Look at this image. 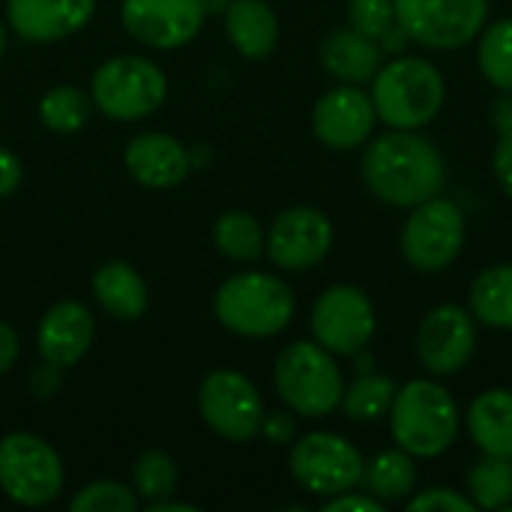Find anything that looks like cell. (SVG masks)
I'll use <instances>...</instances> for the list:
<instances>
[{"label": "cell", "mask_w": 512, "mask_h": 512, "mask_svg": "<svg viewBox=\"0 0 512 512\" xmlns=\"http://www.w3.org/2000/svg\"><path fill=\"white\" fill-rule=\"evenodd\" d=\"M381 57V42L357 33L354 27H336L321 42V66L345 84L372 81L381 69Z\"/></svg>", "instance_id": "obj_20"}, {"label": "cell", "mask_w": 512, "mask_h": 512, "mask_svg": "<svg viewBox=\"0 0 512 512\" xmlns=\"http://www.w3.org/2000/svg\"><path fill=\"white\" fill-rule=\"evenodd\" d=\"M93 105L120 123H135L150 117L168 96L165 72L138 54H114L96 66L90 78Z\"/></svg>", "instance_id": "obj_6"}, {"label": "cell", "mask_w": 512, "mask_h": 512, "mask_svg": "<svg viewBox=\"0 0 512 512\" xmlns=\"http://www.w3.org/2000/svg\"><path fill=\"white\" fill-rule=\"evenodd\" d=\"M24 180V168H21V159L9 150V147H0V201L15 195L18 186Z\"/></svg>", "instance_id": "obj_38"}, {"label": "cell", "mask_w": 512, "mask_h": 512, "mask_svg": "<svg viewBox=\"0 0 512 512\" xmlns=\"http://www.w3.org/2000/svg\"><path fill=\"white\" fill-rule=\"evenodd\" d=\"M30 390H33L39 399L54 396V393L60 390V366H51V363L39 366V369L33 372V378H30Z\"/></svg>", "instance_id": "obj_39"}, {"label": "cell", "mask_w": 512, "mask_h": 512, "mask_svg": "<svg viewBox=\"0 0 512 512\" xmlns=\"http://www.w3.org/2000/svg\"><path fill=\"white\" fill-rule=\"evenodd\" d=\"M477 39V63L483 78L495 90L512 93V18L486 24Z\"/></svg>", "instance_id": "obj_30"}, {"label": "cell", "mask_w": 512, "mask_h": 512, "mask_svg": "<svg viewBox=\"0 0 512 512\" xmlns=\"http://www.w3.org/2000/svg\"><path fill=\"white\" fill-rule=\"evenodd\" d=\"M150 512H195L192 504H180V501H171V498H162V501H153Z\"/></svg>", "instance_id": "obj_42"}, {"label": "cell", "mask_w": 512, "mask_h": 512, "mask_svg": "<svg viewBox=\"0 0 512 512\" xmlns=\"http://www.w3.org/2000/svg\"><path fill=\"white\" fill-rule=\"evenodd\" d=\"M465 234V210L456 201L435 195L411 207L399 237L402 258L420 273H441L462 255Z\"/></svg>", "instance_id": "obj_8"}, {"label": "cell", "mask_w": 512, "mask_h": 512, "mask_svg": "<svg viewBox=\"0 0 512 512\" xmlns=\"http://www.w3.org/2000/svg\"><path fill=\"white\" fill-rule=\"evenodd\" d=\"M18 333L6 324V321H0V375H6L12 366H15V360H18Z\"/></svg>", "instance_id": "obj_40"}, {"label": "cell", "mask_w": 512, "mask_h": 512, "mask_svg": "<svg viewBox=\"0 0 512 512\" xmlns=\"http://www.w3.org/2000/svg\"><path fill=\"white\" fill-rule=\"evenodd\" d=\"M96 339V321L93 312L78 300H60L54 303L36 330V348L39 357L51 366L69 369L75 366Z\"/></svg>", "instance_id": "obj_18"}, {"label": "cell", "mask_w": 512, "mask_h": 512, "mask_svg": "<svg viewBox=\"0 0 512 512\" xmlns=\"http://www.w3.org/2000/svg\"><path fill=\"white\" fill-rule=\"evenodd\" d=\"M465 495L477 510H507L512 504V459L483 453L465 477Z\"/></svg>", "instance_id": "obj_27"}, {"label": "cell", "mask_w": 512, "mask_h": 512, "mask_svg": "<svg viewBox=\"0 0 512 512\" xmlns=\"http://www.w3.org/2000/svg\"><path fill=\"white\" fill-rule=\"evenodd\" d=\"M468 309L483 327L512 330V264H495L477 273L471 282Z\"/></svg>", "instance_id": "obj_25"}, {"label": "cell", "mask_w": 512, "mask_h": 512, "mask_svg": "<svg viewBox=\"0 0 512 512\" xmlns=\"http://www.w3.org/2000/svg\"><path fill=\"white\" fill-rule=\"evenodd\" d=\"M492 126L498 129V135L512 129V93H501L492 105Z\"/></svg>", "instance_id": "obj_41"}, {"label": "cell", "mask_w": 512, "mask_h": 512, "mask_svg": "<svg viewBox=\"0 0 512 512\" xmlns=\"http://www.w3.org/2000/svg\"><path fill=\"white\" fill-rule=\"evenodd\" d=\"M225 33L243 57L264 60L279 45V18L267 0H231L225 9Z\"/></svg>", "instance_id": "obj_21"}, {"label": "cell", "mask_w": 512, "mask_h": 512, "mask_svg": "<svg viewBox=\"0 0 512 512\" xmlns=\"http://www.w3.org/2000/svg\"><path fill=\"white\" fill-rule=\"evenodd\" d=\"M468 435L486 456L512 459V390H483L468 408Z\"/></svg>", "instance_id": "obj_22"}, {"label": "cell", "mask_w": 512, "mask_h": 512, "mask_svg": "<svg viewBox=\"0 0 512 512\" xmlns=\"http://www.w3.org/2000/svg\"><path fill=\"white\" fill-rule=\"evenodd\" d=\"M93 108H96L93 96H87L78 87L60 84V87H51L39 99V120L45 129H51L57 135H75L87 126Z\"/></svg>", "instance_id": "obj_28"}, {"label": "cell", "mask_w": 512, "mask_h": 512, "mask_svg": "<svg viewBox=\"0 0 512 512\" xmlns=\"http://www.w3.org/2000/svg\"><path fill=\"white\" fill-rule=\"evenodd\" d=\"M63 489V462L48 441L30 432L0 438V492L18 507H45Z\"/></svg>", "instance_id": "obj_7"}, {"label": "cell", "mask_w": 512, "mask_h": 512, "mask_svg": "<svg viewBox=\"0 0 512 512\" xmlns=\"http://www.w3.org/2000/svg\"><path fill=\"white\" fill-rule=\"evenodd\" d=\"M414 351L420 366L432 378L459 375L477 351V318L471 309L444 303L423 315L414 339Z\"/></svg>", "instance_id": "obj_13"}, {"label": "cell", "mask_w": 512, "mask_h": 512, "mask_svg": "<svg viewBox=\"0 0 512 512\" xmlns=\"http://www.w3.org/2000/svg\"><path fill=\"white\" fill-rule=\"evenodd\" d=\"M312 336L336 357H357L375 336V306L357 285H330L318 294L309 318Z\"/></svg>", "instance_id": "obj_12"}, {"label": "cell", "mask_w": 512, "mask_h": 512, "mask_svg": "<svg viewBox=\"0 0 512 512\" xmlns=\"http://www.w3.org/2000/svg\"><path fill=\"white\" fill-rule=\"evenodd\" d=\"M126 171L147 189H171L189 177V150L165 132H141L123 150Z\"/></svg>", "instance_id": "obj_19"}, {"label": "cell", "mask_w": 512, "mask_h": 512, "mask_svg": "<svg viewBox=\"0 0 512 512\" xmlns=\"http://www.w3.org/2000/svg\"><path fill=\"white\" fill-rule=\"evenodd\" d=\"M393 6L405 36L435 51L465 48L489 18V0H393Z\"/></svg>", "instance_id": "obj_10"}, {"label": "cell", "mask_w": 512, "mask_h": 512, "mask_svg": "<svg viewBox=\"0 0 512 512\" xmlns=\"http://www.w3.org/2000/svg\"><path fill=\"white\" fill-rule=\"evenodd\" d=\"M369 96L384 126L423 129L444 111L447 81L432 60L402 54L390 63H381L372 78Z\"/></svg>", "instance_id": "obj_3"}, {"label": "cell", "mask_w": 512, "mask_h": 512, "mask_svg": "<svg viewBox=\"0 0 512 512\" xmlns=\"http://www.w3.org/2000/svg\"><path fill=\"white\" fill-rule=\"evenodd\" d=\"M396 381L387 375H375V372H363L351 387H345L342 393V411L348 420L354 423H375L381 417H387L393 396H396Z\"/></svg>", "instance_id": "obj_29"}, {"label": "cell", "mask_w": 512, "mask_h": 512, "mask_svg": "<svg viewBox=\"0 0 512 512\" xmlns=\"http://www.w3.org/2000/svg\"><path fill=\"white\" fill-rule=\"evenodd\" d=\"M201 0H123L120 21L147 48L171 51L192 42L204 24Z\"/></svg>", "instance_id": "obj_15"}, {"label": "cell", "mask_w": 512, "mask_h": 512, "mask_svg": "<svg viewBox=\"0 0 512 512\" xmlns=\"http://www.w3.org/2000/svg\"><path fill=\"white\" fill-rule=\"evenodd\" d=\"M333 249V225L318 207H288L282 210L270 231L264 252L273 267L285 273H303L318 267Z\"/></svg>", "instance_id": "obj_14"}, {"label": "cell", "mask_w": 512, "mask_h": 512, "mask_svg": "<svg viewBox=\"0 0 512 512\" xmlns=\"http://www.w3.org/2000/svg\"><path fill=\"white\" fill-rule=\"evenodd\" d=\"M132 489L141 501L153 504L171 498L177 489V465L162 450H147L132 465Z\"/></svg>", "instance_id": "obj_31"}, {"label": "cell", "mask_w": 512, "mask_h": 512, "mask_svg": "<svg viewBox=\"0 0 512 512\" xmlns=\"http://www.w3.org/2000/svg\"><path fill=\"white\" fill-rule=\"evenodd\" d=\"M396 447L414 459L444 456L462 429V414L453 393L435 378H414L402 384L387 411Z\"/></svg>", "instance_id": "obj_2"}, {"label": "cell", "mask_w": 512, "mask_h": 512, "mask_svg": "<svg viewBox=\"0 0 512 512\" xmlns=\"http://www.w3.org/2000/svg\"><path fill=\"white\" fill-rule=\"evenodd\" d=\"M294 291L273 273H237L213 297L216 321L243 339H270L294 318Z\"/></svg>", "instance_id": "obj_4"}, {"label": "cell", "mask_w": 512, "mask_h": 512, "mask_svg": "<svg viewBox=\"0 0 512 512\" xmlns=\"http://www.w3.org/2000/svg\"><path fill=\"white\" fill-rule=\"evenodd\" d=\"M321 512H384V504L378 498H372L366 489L357 492H342V495H333L321 504Z\"/></svg>", "instance_id": "obj_36"}, {"label": "cell", "mask_w": 512, "mask_h": 512, "mask_svg": "<svg viewBox=\"0 0 512 512\" xmlns=\"http://www.w3.org/2000/svg\"><path fill=\"white\" fill-rule=\"evenodd\" d=\"M417 480H420L417 459L402 447H393V450H381L378 456H372V462H366L360 486L387 507V504H405L417 492Z\"/></svg>", "instance_id": "obj_24"}, {"label": "cell", "mask_w": 512, "mask_h": 512, "mask_svg": "<svg viewBox=\"0 0 512 512\" xmlns=\"http://www.w3.org/2000/svg\"><path fill=\"white\" fill-rule=\"evenodd\" d=\"M261 435H264L270 444H276V447L297 441V420H294V411H270V414H264Z\"/></svg>", "instance_id": "obj_35"}, {"label": "cell", "mask_w": 512, "mask_h": 512, "mask_svg": "<svg viewBox=\"0 0 512 512\" xmlns=\"http://www.w3.org/2000/svg\"><path fill=\"white\" fill-rule=\"evenodd\" d=\"M96 303L117 321H135L147 312L150 291L141 273L126 261H108L102 264L90 279Z\"/></svg>", "instance_id": "obj_23"}, {"label": "cell", "mask_w": 512, "mask_h": 512, "mask_svg": "<svg viewBox=\"0 0 512 512\" xmlns=\"http://www.w3.org/2000/svg\"><path fill=\"white\" fill-rule=\"evenodd\" d=\"M141 504V498L135 495V489H126L123 483L114 480H96L87 483L72 501V512H135Z\"/></svg>", "instance_id": "obj_32"}, {"label": "cell", "mask_w": 512, "mask_h": 512, "mask_svg": "<svg viewBox=\"0 0 512 512\" xmlns=\"http://www.w3.org/2000/svg\"><path fill=\"white\" fill-rule=\"evenodd\" d=\"M96 0H6L12 33L27 42H60L90 24Z\"/></svg>", "instance_id": "obj_17"}, {"label": "cell", "mask_w": 512, "mask_h": 512, "mask_svg": "<svg viewBox=\"0 0 512 512\" xmlns=\"http://www.w3.org/2000/svg\"><path fill=\"white\" fill-rule=\"evenodd\" d=\"M348 27L381 42L396 27L393 0H351L348 3Z\"/></svg>", "instance_id": "obj_33"}, {"label": "cell", "mask_w": 512, "mask_h": 512, "mask_svg": "<svg viewBox=\"0 0 512 512\" xmlns=\"http://www.w3.org/2000/svg\"><path fill=\"white\" fill-rule=\"evenodd\" d=\"M198 411L201 420L231 444H249L252 438L261 435V423H264L261 393L246 375L234 369H216L201 381Z\"/></svg>", "instance_id": "obj_11"}, {"label": "cell", "mask_w": 512, "mask_h": 512, "mask_svg": "<svg viewBox=\"0 0 512 512\" xmlns=\"http://www.w3.org/2000/svg\"><path fill=\"white\" fill-rule=\"evenodd\" d=\"M213 243H216V249L225 258L240 261V264H249V261H258L264 255L267 234H264L261 222L252 213H246V210H228L213 225Z\"/></svg>", "instance_id": "obj_26"}, {"label": "cell", "mask_w": 512, "mask_h": 512, "mask_svg": "<svg viewBox=\"0 0 512 512\" xmlns=\"http://www.w3.org/2000/svg\"><path fill=\"white\" fill-rule=\"evenodd\" d=\"M492 171H495V180L498 186L504 189V195L512 198V129L510 132H501L498 141H495V150H492Z\"/></svg>", "instance_id": "obj_37"}, {"label": "cell", "mask_w": 512, "mask_h": 512, "mask_svg": "<svg viewBox=\"0 0 512 512\" xmlns=\"http://www.w3.org/2000/svg\"><path fill=\"white\" fill-rule=\"evenodd\" d=\"M360 174L381 204L411 210L441 195L447 162L438 144L417 129H390L369 141L360 159Z\"/></svg>", "instance_id": "obj_1"}, {"label": "cell", "mask_w": 512, "mask_h": 512, "mask_svg": "<svg viewBox=\"0 0 512 512\" xmlns=\"http://www.w3.org/2000/svg\"><path fill=\"white\" fill-rule=\"evenodd\" d=\"M408 512H477L474 501L465 492L447 489V486H432L423 492H414L405 501Z\"/></svg>", "instance_id": "obj_34"}, {"label": "cell", "mask_w": 512, "mask_h": 512, "mask_svg": "<svg viewBox=\"0 0 512 512\" xmlns=\"http://www.w3.org/2000/svg\"><path fill=\"white\" fill-rule=\"evenodd\" d=\"M288 468L300 489L327 501L363 483L366 459L348 438L336 432H309L300 441H294Z\"/></svg>", "instance_id": "obj_9"}, {"label": "cell", "mask_w": 512, "mask_h": 512, "mask_svg": "<svg viewBox=\"0 0 512 512\" xmlns=\"http://www.w3.org/2000/svg\"><path fill=\"white\" fill-rule=\"evenodd\" d=\"M273 384L288 411L297 417L321 420L342 405L345 378L336 366V354L318 342H291L279 351L273 366Z\"/></svg>", "instance_id": "obj_5"}, {"label": "cell", "mask_w": 512, "mask_h": 512, "mask_svg": "<svg viewBox=\"0 0 512 512\" xmlns=\"http://www.w3.org/2000/svg\"><path fill=\"white\" fill-rule=\"evenodd\" d=\"M3 51H6V27L0 21V57H3Z\"/></svg>", "instance_id": "obj_44"}, {"label": "cell", "mask_w": 512, "mask_h": 512, "mask_svg": "<svg viewBox=\"0 0 512 512\" xmlns=\"http://www.w3.org/2000/svg\"><path fill=\"white\" fill-rule=\"evenodd\" d=\"M378 123L372 96L360 84L327 90L312 108V132L330 150H357L372 138Z\"/></svg>", "instance_id": "obj_16"}, {"label": "cell", "mask_w": 512, "mask_h": 512, "mask_svg": "<svg viewBox=\"0 0 512 512\" xmlns=\"http://www.w3.org/2000/svg\"><path fill=\"white\" fill-rule=\"evenodd\" d=\"M228 6H231V0H201L204 15H225Z\"/></svg>", "instance_id": "obj_43"}]
</instances>
